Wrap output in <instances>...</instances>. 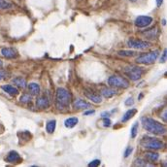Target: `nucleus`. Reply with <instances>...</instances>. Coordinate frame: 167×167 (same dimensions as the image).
Returning <instances> with one entry per match:
<instances>
[{
    "label": "nucleus",
    "instance_id": "nucleus-1",
    "mask_svg": "<svg viewBox=\"0 0 167 167\" xmlns=\"http://www.w3.org/2000/svg\"><path fill=\"white\" fill-rule=\"evenodd\" d=\"M142 126L144 127L145 130L151 134L156 135H164L166 134V126L164 124L159 123L157 120L151 119L149 117H142L141 118Z\"/></svg>",
    "mask_w": 167,
    "mask_h": 167
},
{
    "label": "nucleus",
    "instance_id": "nucleus-2",
    "mask_svg": "<svg viewBox=\"0 0 167 167\" xmlns=\"http://www.w3.org/2000/svg\"><path fill=\"white\" fill-rule=\"evenodd\" d=\"M72 99V95L70 92L64 87H58L56 89V106L58 110H65L68 109L70 106Z\"/></svg>",
    "mask_w": 167,
    "mask_h": 167
},
{
    "label": "nucleus",
    "instance_id": "nucleus-3",
    "mask_svg": "<svg viewBox=\"0 0 167 167\" xmlns=\"http://www.w3.org/2000/svg\"><path fill=\"white\" fill-rule=\"evenodd\" d=\"M140 145L145 149H148V150H160V149L164 148L165 144L163 143L161 140H159L156 138L154 137H149V136H144L143 138L141 139L140 141Z\"/></svg>",
    "mask_w": 167,
    "mask_h": 167
},
{
    "label": "nucleus",
    "instance_id": "nucleus-4",
    "mask_svg": "<svg viewBox=\"0 0 167 167\" xmlns=\"http://www.w3.org/2000/svg\"><path fill=\"white\" fill-rule=\"evenodd\" d=\"M159 56V51H150V53L142 54L141 56H139L136 58V62L140 63V64H151L157 59V57Z\"/></svg>",
    "mask_w": 167,
    "mask_h": 167
},
{
    "label": "nucleus",
    "instance_id": "nucleus-5",
    "mask_svg": "<svg viewBox=\"0 0 167 167\" xmlns=\"http://www.w3.org/2000/svg\"><path fill=\"white\" fill-rule=\"evenodd\" d=\"M108 85L113 87H120V89H127L129 87V82L125 78L118 75H113L108 78Z\"/></svg>",
    "mask_w": 167,
    "mask_h": 167
},
{
    "label": "nucleus",
    "instance_id": "nucleus-6",
    "mask_svg": "<svg viewBox=\"0 0 167 167\" xmlns=\"http://www.w3.org/2000/svg\"><path fill=\"white\" fill-rule=\"evenodd\" d=\"M124 73L131 81H138L144 74V70L138 66H128L124 68Z\"/></svg>",
    "mask_w": 167,
    "mask_h": 167
},
{
    "label": "nucleus",
    "instance_id": "nucleus-7",
    "mask_svg": "<svg viewBox=\"0 0 167 167\" xmlns=\"http://www.w3.org/2000/svg\"><path fill=\"white\" fill-rule=\"evenodd\" d=\"M127 46L135 50H146L151 46V43L147 41L138 40V39H129L127 41Z\"/></svg>",
    "mask_w": 167,
    "mask_h": 167
},
{
    "label": "nucleus",
    "instance_id": "nucleus-8",
    "mask_svg": "<svg viewBox=\"0 0 167 167\" xmlns=\"http://www.w3.org/2000/svg\"><path fill=\"white\" fill-rule=\"evenodd\" d=\"M135 25L139 27V28H143V27H147L153 23V18L149 16H139L136 18L135 20Z\"/></svg>",
    "mask_w": 167,
    "mask_h": 167
},
{
    "label": "nucleus",
    "instance_id": "nucleus-9",
    "mask_svg": "<svg viewBox=\"0 0 167 167\" xmlns=\"http://www.w3.org/2000/svg\"><path fill=\"white\" fill-rule=\"evenodd\" d=\"M49 106H50V100H49V97L46 95V93L38 97L36 100V107L39 109H46Z\"/></svg>",
    "mask_w": 167,
    "mask_h": 167
},
{
    "label": "nucleus",
    "instance_id": "nucleus-10",
    "mask_svg": "<svg viewBox=\"0 0 167 167\" xmlns=\"http://www.w3.org/2000/svg\"><path fill=\"white\" fill-rule=\"evenodd\" d=\"M1 54L4 57H6V58H9V59L15 58V57H17L18 56L17 51L13 48H3L1 50Z\"/></svg>",
    "mask_w": 167,
    "mask_h": 167
},
{
    "label": "nucleus",
    "instance_id": "nucleus-11",
    "mask_svg": "<svg viewBox=\"0 0 167 167\" xmlns=\"http://www.w3.org/2000/svg\"><path fill=\"white\" fill-rule=\"evenodd\" d=\"M20 156L19 154V153L16 151H11L10 153L8 154L7 157H6V161L10 162V163H16L20 161Z\"/></svg>",
    "mask_w": 167,
    "mask_h": 167
},
{
    "label": "nucleus",
    "instance_id": "nucleus-12",
    "mask_svg": "<svg viewBox=\"0 0 167 167\" xmlns=\"http://www.w3.org/2000/svg\"><path fill=\"white\" fill-rule=\"evenodd\" d=\"M92 104L89 102H87L86 100H83L81 98H78L76 99L74 103H73V107L75 109H87V108H90Z\"/></svg>",
    "mask_w": 167,
    "mask_h": 167
},
{
    "label": "nucleus",
    "instance_id": "nucleus-13",
    "mask_svg": "<svg viewBox=\"0 0 167 167\" xmlns=\"http://www.w3.org/2000/svg\"><path fill=\"white\" fill-rule=\"evenodd\" d=\"M85 95H86L87 98H89L90 101H92L93 103H95V104H99V103H101L102 101V98L101 96L96 94L94 92H85Z\"/></svg>",
    "mask_w": 167,
    "mask_h": 167
},
{
    "label": "nucleus",
    "instance_id": "nucleus-14",
    "mask_svg": "<svg viewBox=\"0 0 167 167\" xmlns=\"http://www.w3.org/2000/svg\"><path fill=\"white\" fill-rule=\"evenodd\" d=\"M159 32L156 27H153V28L148 29V30H146L145 32H143V35L146 36L148 39H156L157 36H159Z\"/></svg>",
    "mask_w": 167,
    "mask_h": 167
},
{
    "label": "nucleus",
    "instance_id": "nucleus-15",
    "mask_svg": "<svg viewBox=\"0 0 167 167\" xmlns=\"http://www.w3.org/2000/svg\"><path fill=\"white\" fill-rule=\"evenodd\" d=\"M1 89L4 90L5 92H7L8 94H10L12 96H15L19 93L18 89H16V87L13 86H11V85H4V86L1 87Z\"/></svg>",
    "mask_w": 167,
    "mask_h": 167
},
{
    "label": "nucleus",
    "instance_id": "nucleus-16",
    "mask_svg": "<svg viewBox=\"0 0 167 167\" xmlns=\"http://www.w3.org/2000/svg\"><path fill=\"white\" fill-rule=\"evenodd\" d=\"M28 90L32 95H38L40 93V86L36 83H30L28 86Z\"/></svg>",
    "mask_w": 167,
    "mask_h": 167
},
{
    "label": "nucleus",
    "instance_id": "nucleus-17",
    "mask_svg": "<svg viewBox=\"0 0 167 167\" xmlns=\"http://www.w3.org/2000/svg\"><path fill=\"white\" fill-rule=\"evenodd\" d=\"M78 121H79L78 118H76V117L68 118V119H66L64 121V125L67 127V128H73L74 126L77 125Z\"/></svg>",
    "mask_w": 167,
    "mask_h": 167
},
{
    "label": "nucleus",
    "instance_id": "nucleus-18",
    "mask_svg": "<svg viewBox=\"0 0 167 167\" xmlns=\"http://www.w3.org/2000/svg\"><path fill=\"white\" fill-rule=\"evenodd\" d=\"M136 113H137V110H136V109H129V110L126 111L125 114L123 115L121 121H123V123H126L127 120H129L131 118L134 117Z\"/></svg>",
    "mask_w": 167,
    "mask_h": 167
},
{
    "label": "nucleus",
    "instance_id": "nucleus-19",
    "mask_svg": "<svg viewBox=\"0 0 167 167\" xmlns=\"http://www.w3.org/2000/svg\"><path fill=\"white\" fill-rule=\"evenodd\" d=\"M101 93H102V95L105 97V98H112V97L117 94V92L115 89H113L105 87V89H102Z\"/></svg>",
    "mask_w": 167,
    "mask_h": 167
},
{
    "label": "nucleus",
    "instance_id": "nucleus-20",
    "mask_svg": "<svg viewBox=\"0 0 167 167\" xmlns=\"http://www.w3.org/2000/svg\"><path fill=\"white\" fill-rule=\"evenodd\" d=\"M56 120H49L46 124V131L49 133V134H51V133H54V130H56Z\"/></svg>",
    "mask_w": 167,
    "mask_h": 167
},
{
    "label": "nucleus",
    "instance_id": "nucleus-21",
    "mask_svg": "<svg viewBox=\"0 0 167 167\" xmlns=\"http://www.w3.org/2000/svg\"><path fill=\"white\" fill-rule=\"evenodd\" d=\"M12 82H13V83L16 85L17 87H20V89H25V87H26V81L22 77L14 78L13 80H12Z\"/></svg>",
    "mask_w": 167,
    "mask_h": 167
},
{
    "label": "nucleus",
    "instance_id": "nucleus-22",
    "mask_svg": "<svg viewBox=\"0 0 167 167\" xmlns=\"http://www.w3.org/2000/svg\"><path fill=\"white\" fill-rule=\"evenodd\" d=\"M145 156L149 160H151V161H156V160L159 159V154L157 153H153V151H147V153L145 154Z\"/></svg>",
    "mask_w": 167,
    "mask_h": 167
},
{
    "label": "nucleus",
    "instance_id": "nucleus-23",
    "mask_svg": "<svg viewBox=\"0 0 167 167\" xmlns=\"http://www.w3.org/2000/svg\"><path fill=\"white\" fill-rule=\"evenodd\" d=\"M138 128H139V123L136 121V123H134V124L132 125L131 130H130V135H131V138H135L136 136H137Z\"/></svg>",
    "mask_w": 167,
    "mask_h": 167
},
{
    "label": "nucleus",
    "instance_id": "nucleus-24",
    "mask_svg": "<svg viewBox=\"0 0 167 167\" xmlns=\"http://www.w3.org/2000/svg\"><path fill=\"white\" fill-rule=\"evenodd\" d=\"M13 7L12 3L6 1V0H0V9H10Z\"/></svg>",
    "mask_w": 167,
    "mask_h": 167
},
{
    "label": "nucleus",
    "instance_id": "nucleus-25",
    "mask_svg": "<svg viewBox=\"0 0 167 167\" xmlns=\"http://www.w3.org/2000/svg\"><path fill=\"white\" fill-rule=\"evenodd\" d=\"M31 99H32V97L30 94H27V93H24V94L22 95V97H20V102L22 103H28L31 101Z\"/></svg>",
    "mask_w": 167,
    "mask_h": 167
},
{
    "label": "nucleus",
    "instance_id": "nucleus-26",
    "mask_svg": "<svg viewBox=\"0 0 167 167\" xmlns=\"http://www.w3.org/2000/svg\"><path fill=\"white\" fill-rule=\"evenodd\" d=\"M119 54L121 56H134L135 53L133 51H125V50H123V51H119Z\"/></svg>",
    "mask_w": 167,
    "mask_h": 167
},
{
    "label": "nucleus",
    "instance_id": "nucleus-27",
    "mask_svg": "<svg viewBox=\"0 0 167 167\" xmlns=\"http://www.w3.org/2000/svg\"><path fill=\"white\" fill-rule=\"evenodd\" d=\"M133 165H135V166H147L148 163L146 162L144 159H137L134 160V162H133Z\"/></svg>",
    "mask_w": 167,
    "mask_h": 167
},
{
    "label": "nucleus",
    "instance_id": "nucleus-28",
    "mask_svg": "<svg viewBox=\"0 0 167 167\" xmlns=\"http://www.w3.org/2000/svg\"><path fill=\"white\" fill-rule=\"evenodd\" d=\"M132 151H133V148L131 146H128V147L125 149V151H124V157H128L130 154H131Z\"/></svg>",
    "mask_w": 167,
    "mask_h": 167
},
{
    "label": "nucleus",
    "instance_id": "nucleus-29",
    "mask_svg": "<svg viewBox=\"0 0 167 167\" xmlns=\"http://www.w3.org/2000/svg\"><path fill=\"white\" fill-rule=\"evenodd\" d=\"M111 124H112V120L110 119H108V118L104 117V119H103V125L105 127H109L111 126Z\"/></svg>",
    "mask_w": 167,
    "mask_h": 167
},
{
    "label": "nucleus",
    "instance_id": "nucleus-30",
    "mask_svg": "<svg viewBox=\"0 0 167 167\" xmlns=\"http://www.w3.org/2000/svg\"><path fill=\"white\" fill-rule=\"evenodd\" d=\"M100 160L99 159H95V160H92V162H89V167H97L98 165H100Z\"/></svg>",
    "mask_w": 167,
    "mask_h": 167
},
{
    "label": "nucleus",
    "instance_id": "nucleus-31",
    "mask_svg": "<svg viewBox=\"0 0 167 167\" xmlns=\"http://www.w3.org/2000/svg\"><path fill=\"white\" fill-rule=\"evenodd\" d=\"M124 104H125L126 106H132L133 104H134V100H133V97H128V98L125 100Z\"/></svg>",
    "mask_w": 167,
    "mask_h": 167
},
{
    "label": "nucleus",
    "instance_id": "nucleus-32",
    "mask_svg": "<svg viewBox=\"0 0 167 167\" xmlns=\"http://www.w3.org/2000/svg\"><path fill=\"white\" fill-rule=\"evenodd\" d=\"M167 50L166 49H164V51H163V54L161 56V58H160V61L161 62H166V56H167Z\"/></svg>",
    "mask_w": 167,
    "mask_h": 167
},
{
    "label": "nucleus",
    "instance_id": "nucleus-33",
    "mask_svg": "<svg viewBox=\"0 0 167 167\" xmlns=\"http://www.w3.org/2000/svg\"><path fill=\"white\" fill-rule=\"evenodd\" d=\"M6 76V72L4 70H2V69H0V81L2 80V79H4Z\"/></svg>",
    "mask_w": 167,
    "mask_h": 167
},
{
    "label": "nucleus",
    "instance_id": "nucleus-34",
    "mask_svg": "<svg viewBox=\"0 0 167 167\" xmlns=\"http://www.w3.org/2000/svg\"><path fill=\"white\" fill-rule=\"evenodd\" d=\"M94 113H95L94 110H89V111L85 112L84 115H85V116H89V115H92V114H94Z\"/></svg>",
    "mask_w": 167,
    "mask_h": 167
},
{
    "label": "nucleus",
    "instance_id": "nucleus-35",
    "mask_svg": "<svg viewBox=\"0 0 167 167\" xmlns=\"http://www.w3.org/2000/svg\"><path fill=\"white\" fill-rule=\"evenodd\" d=\"M162 3H163V0H156V5H157V7H160V6L162 5Z\"/></svg>",
    "mask_w": 167,
    "mask_h": 167
},
{
    "label": "nucleus",
    "instance_id": "nucleus-36",
    "mask_svg": "<svg viewBox=\"0 0 167 167\" xmlns=\"http://www.w3.org/2000/svg\"><path fill=\"white\" fill-rule=\"evenodd\" d=\"M166 115H167V111H166V110H164V113H163V116H161V117H163V120H164L165 123H166V120H167Z\"/></svg>",
    "mask_w": 167,
    "mask_h": 167
},
{
    "label": "nucleus",
    "instance_id": "nucleus-37",
    "mask_svg": "<svg viewBox=\"0 0 167 167\" xmlns=\"http://www.w3.org/2000/svg\"><path fill=\"white\" fill-rule=\"evenodd\" d=\"M162 23H163V25H165V24H166V20H162Z\"/></svg>",
    "mask_w": 167,
    "mask_h": 167
},
{
    "label": "nucleus",
    "instance_id": "nucleus-38",
    "mask_svg": "<svg viewBox=\"0 0 167 167\" xmlns=\"http://www.w3.org/2000/svg\"><path fill=\"white\" fill-rule=\"evenodd\" d=\"M142 97H143V94H140V96H138V99L140 100V99L142 98Z\"/></svg>",
    "mask_w": 167,
    "mask_h": 167
},
{
    "label": "nucleus",
    "instance_id": "nucleus-39",
    "mask_svg": "<svg viewBox=\"0 0 167 167\" xmlns=\"http://www.w3.org/2000/svg\"><path fill=\"white\" fill-rule=\"evenodd\" d=\"M129 1H131V2H135L136 0H129Z\"/></svg>",
    "mask_w": 167,
    "mask_h": 167
}]
</instances>
